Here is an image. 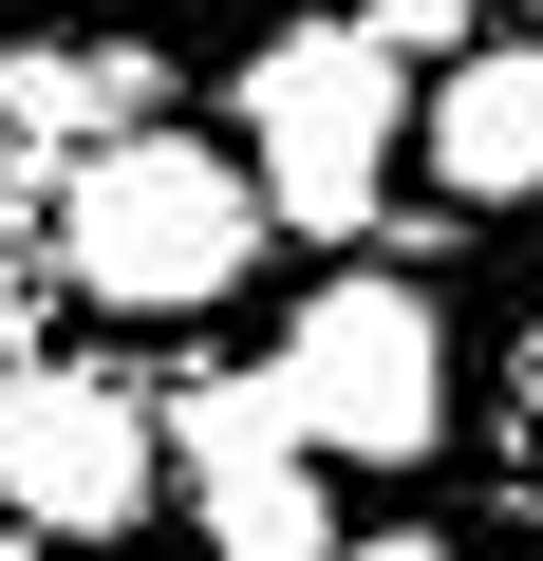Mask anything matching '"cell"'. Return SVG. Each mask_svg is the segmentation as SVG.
I'll return each mask as SVG.
<instances>
[{
    "mask_svg": "<svg viewBox=\"0 0 543 561\" xmlns=\"http://www.w3.org/2000/svg\"><path fill=\"white\" fill-rule=\"evenodd\" d=\"M468 468H487V524H506V561H543V280H524L506 375H487V412H468Z\"/></svg>",
    "mask_w": 543,
    "mask_h": 561,
    "instance_id": "ba28073f",
    "label": "cell"
},
{
    "mask_svg": "<svg viewBox=\"0 0 543 561\" xmlns=\"http://www.w3.org/2000/svg\"><path fill=\"white\" fill-rule=\"evenodd\" d=\"M169 113V38H0V131H57V150H113Z\"/></svg>",
    "mask_w": 543,
    "mask_h": 561,
    "instance_id": "52a82bcc",
    "label": "cell"
},
{
    "mask_svg": "<svg viewBox=\"0 0 543 561\" xmlns=\"http://www.w3.org/2000/svg\"><path fill=\"white\" fill-rule=\"evenodd\" d=\"M338 561H468V542H450V524H357Z\"/></svg>",
    "mask_w": 543,
    "mask_h": 561,
    "instance_id": "8fae6325",
    "label": "cell"
},
{
    "mask_svg": "<svg viewBox=\"0 0 543 561\" xmlns=\"http://www.w3.org/2000/svg\"><path fill=\"white\" fill-rule=\"evenodd\" d=\"M169 412L113 375V356H0V505L38 542H132L169 505Z\"/></svg>",
    "mask_w": 543,
    "mask_h": 561,
    "instance_id": "277c9868",
    "label": "cell"
},
{
    "mask_svg": "<svg viewBox=\"0 0 543 561\" xmlns=\"http://www.w3.org/2000/svg\"><path fill=\"white\" fill-rule=\"evenodd\" d=\"M431 206H543V38H468L431 76Z\"/></svg>",
    "mask_w": 543,
    "mask_h": 561,
    "instance_id": "8992f818",
    "label": "cell"
},
{
    "mask_svg": "<svg viewBox=\"0 0 543 561\" xmlns=\"http://www.w3.org/2000/svg\"><path fill=\"white\" fill-rule=\"evenodd\" d=\"M282 375H301V412H319L338 468H431L468 431V356L431 319V280H375V262H338L319 300L282 319Z\"/></svg>",
    "mask_w": 543,
    "mask_h": 561,
    "instance_id": "3957f363",
    "label": "cell"
},
{
    "mask_svg": "<svg viewBox=\"0 0 543 561\" xmlns=\"http://www.w3.org/2000/svg\"><path fill=\"white\" fill-rule=\"evenodd\" d=\"M282 243V206H262V169H244V131H113V150H76L57 169V280L76 300H113V319H206V300H244V262Z\"/></svg>",
    "mask_w": 543,
    "mask_h": 561,
    "instance_id": "7a4b0ae2",
    "label": "cell"
},
{
    "mask_svg": "<svg viewBox=\"0 0 543 561\" xmlns=\"http://www.w3.org/2000/svg\"><path fill=\"white\" fill-rule=\"evenodd\" d=\"M301 0H0V38H262Z\"/></svg>",
    "mask_w": 543,
    "mask_h": 561,
    "instance_id": "9c48e42d",
    "label": "cell"
},
{
    "mask_svg": "<svg viewBox=\"0 0 543 561\" xmlns=\"http://www.w3.org/2000/svg\"><path fill=\"white\" fill-rule=\"evenodd\" d=\"M169 468H188V524H206V561H338V449H319V412H301V375L262 356V375H188L169 393Z\"/></svg>",
    "mask_w": 543,
    "mask_h": 561,
    "instance_id": "5b68a950",
    "label": "cell"
},
{
    "mask_svg": "<svg viewBox=\"0 0 543 561\" xmlns=\"http://www.w3.org/2000/svg\"><path fill=\"white\" fill-rule=\"evenodd\" d=\"M357 20H375V38H394V57H412V76H450V57H468V38H487V0H357Z\"/></svg>",
    "mask_w": 543,
    "mask_h": 561,
    "instance_id": "30bf717a",
    "label": "cell"
},
{
    "mask_svg": "<svg viewBox=\"0 0 543 561\" xmlns=\"http://www.w3.org/2000/svg\"><path fill=\"white\" fill-rule=\"evenodd\" d=\"M225 131L282 206V243H375L394 225V150H431L412 113V57L357 20V0H301V20H262L244 76H225Z\"/></svg>",
    "mask_w": 543,
    "mask_h": 561,
    "instance_id": "6da1fadb",
    "label": "cell"
},
{
    "mask_svg": "<svg viewBox=\"0 0 543 561\" xmlns=\"http://www.w3.org/2000/svg\"><path fill=\"white\" fill-rule=\"evenodd\" d=\"M0 561H57V542H38V524H20V505H0Z\"/></svg>",
    "mask_w": 543,
    "mask_h": 561,
    "instance_id": "7c38bea8",
    "label": "cell"
}]
</instances>
